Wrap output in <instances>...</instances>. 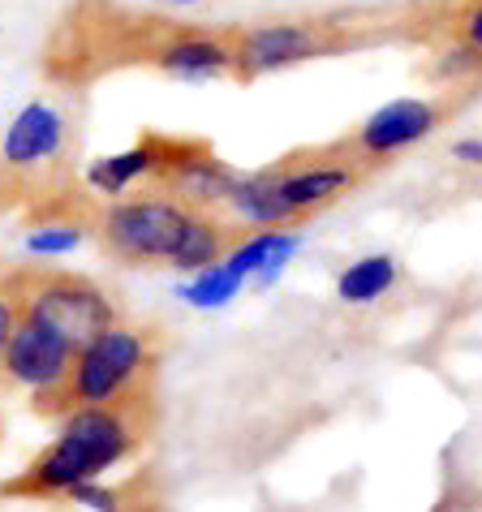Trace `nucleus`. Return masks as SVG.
<instances>
[{
    "instance_id": "obj_14",
    "label": "nucleus",
    "mask_w": 482,
    "mask_h": 512,
    "mask_svg": "<svg viewBox=\"0 0 482 512\" xmlns=\"http://www.w3.org/2000/svg\"><path fill=\"white\" fill-rule=\"evenodd\" d=\"M439 35L457 39L482 56V0H452L444 9V22H439Z\"/></svg>"
},
{
    "instance_id": "obj_17",
    "label": "nucleus",
    "mask_w": 482,
    "mask_h": 512,
    "mask_svg": "<svg viewBox=\"0 0 482 512\" xmlns=\"http://www.w3.org/2000/svg\"><path fill=\"white\" fill-rule=\"evenodd\" d=\"M117 512H168V504H164V495L155 491V482L147 474H138V478H130V491H125Z\"/></svg>"
},
{
    "instance_id": "obj_20",
    "label": "nucleus",
    "mask_w": 482,
    "mask_h": 512,
    "mask_svg": "<svg viewBox=\"0 0 482 512\" xmlns=\"http://www.w3.org/2000/svg\"><path fill=\"white\" fill-rule=\"evenodd\" d=\"M160 5H173V9H194V5H207V0H160Z\"/></svg>"
},
{
    "instance_id": "obj_13",
    "label": "nucleus",
    "mask_w": 482,
    "mask_h": 512,
    "mask_svg": "<svg viewBox=\"0 0 482 512\" xmlns=\"http://www.w3.org/2000/svg\"><path fill=\"white\" fill-rule=\"evenodd\" d=\"M427 74L435 82H444V87H452V91H470L482 82V56L470 52L465 44H457V39H448V44L431 56Z\"/></svg>"
},
{
    "instance_id": "obj_6",
    "label": "nucleus",
    "mask_w": 482,
    "mask_h": 512,
    "mask_svg": "<svg viewBox=\"0 0 482 512\" xmlns=\"http://www.w3.org/2000/svg\"><path fill=\"white\" fill-rule=\"evenodd\" d=\"M207 207L186 203L164 190H138L121 198H99L91 237L121 267H186L190 237Z\"/></svg>"
},
{
    "instance_id": "obj_9",
    "label": "nucleus",
    "mask_w": 482,
    "mask_h": 512,
    "mask_svg": "<svg viewBox=\"0 0 482 512\" xmlns=\"http://www.w3.org/2000/svg\"><path fill=\"white\" fill-rule=\"evenodd\" d=\"M190 138L177 134H143L134 147H125L104 160H91L82 168V181L99 194V198H121V194H138V190H164L168 173L177 168V160L186 155Z\"/></svg>"
},
{
    "instance_id": "obj_5",
    "label": "nucleus",
    "mask_w": 482,
    "mask_h": 512,
    "mask_svg": "<svg viewBox=\"0 0 482 512\" xmlns=\"http://www.w3.org/2000/svg\"><path fill=\"white\" fill-rule=\"evenodd\" d=\"M164 362V336L155 323H130L117 319L104 332H95L74 358H69L65 375L52 383L48 392L31 396V409L48 422H61L82 405L117 401L125 392L155 388L160 383Z\"/></svg>"
},
{
    "instance_id": "obj_18",
    "label": "nucleus",
    "mask_w": 482,
    "mask_h": 512,
    "mask_svg": "<svg viewBox=\"0 0 482 512\" xmlns=\"http://www.w3.org/2000/svg\"><path fill=\"white\" fill-rule=\"evenodd\" d=\"M13 327H18V297H13L5 272H0V353H5Z\"/></svg>"
},
{
    "instance_id": "obj_16",
    "label": "nucleus",
    "mask_w": 482,
    "mask_h": 512,
    "mask_svg": "<svg viewBox=\"0 0 482 512\" xmlns=\"http://www.w3.org/2000/svg\"><path fill=\"white\" fill-rule=\"evenodd\" d=\"M91 233L87 229H69V224H48V229H26V250L31 254H65L82 246Z\"/></svg>"
},
{
    "instance_id": "obj_11",
    "label": "nucleus",
    "mask_w": 482,
    "mask_h": 512,
    "mask_svg": "<svg viewBox=\"0 0 482 512\" xmlns=\"http://www.w3.org/2000/svg\"><path fill=\"white\" fill-rule=\"evenodd\" d=\"M297 254V233L293 229H250L246 237L229 250V263L241 280L250 276H272Z\"/></svg>"
},
{
    "instance_id": "obj_12",
    "label": "nucleus",
    "mask_w": 482,
    "mask_h": 512,
    "mask_svg": "<svg viewBox=\"0 0 482 512\" xmlns=\"http://www.w3.org/2000/svg\"><path fill=\"white\" fill-rule=\"evenodd\" d=\"M396 280H401L396 254H362L336 276V297L345 306H371L396 289Z\"/></svg>"
},
{
    "instance_id": "obj_21",
    "label": "nucleus",
    "mask_w": 482,
    "mask_h": 512,
    "mask_svg": "<svg viewBox=\"0 0 482 512\" xmlns=\"http://www.w3.org/2000/svg\"><path fill=\"white\" fill-rule=\"evenodd\" d=\"M0 444H5V422H0Z\"/></svg>"
},
{
    "instance_id": "obj_1",
    "label": "nucleus",
    "mask_w": 482,
    "mask_h": 512,
    "mask_svg": "<svg viewBox=\"0 0 482 512\" xmlns=\"http://www.w3.org/2000/svg\"><path fill=\"white\" fill-rule=\"evenodd\" d=\"M160 426V392L138 388L117 401L82 405L65 414L56 439L39 448L18 474L0 478V500L9 504H52L69 500L78 487L99 482L108 469L134 461Z\"/></svg>"
},
{
    "instance_id": "obj_4",
    "label": "nucleus",
    "mask_w": 482,
    "mask_h": 512,
    "mask_svg": "<svg viewBox=\"0 0 482 512\" xmlns=\"http://www.w3.org/2000/svg\"><path fill=\"white\" fill-rule=\"evenodd\" d=\"M82 186V125L65 99H31L0 130V216H35Z\"/></svg>"
},
{
    "instance_id": "obj_15",
    "label": "nucleus",
    "mask_w": 482,
    "mask_h": 512,
    "mask_svg": "<svg viewBox=\"0 0 482 512\" xmlns=\"http://www.w3.org/2000/svg\"><path fill=\"white\" fill-rule=\"evenodd\" d=\"M241 284H246V280H241L229 263H216V267H207V272H194L186 297H190V302H198V306H220V302H229Z\"/></svg>"
},
{
    "instance_id": "obj_19",
    "label": "nucleus",
    "mask_w": 482,
    "mask_h": 512,
    "mask_svg": "<svg viewBox=\"0 0 482 512\" xmlns=\"http://www.w3.org/2000/svg\"><path fill=\"white\" fill-rule=\"evenodd\" d=\"M448 155L457 164H470V168H482V138H457L448 147Z\"/></svg>"
},
{
    "instance_id": "obj_10",
    "label": "nucleus",
    "mask_w": 482,
    "mask_h": 512,
    "mask_svg": "<svg viewBox=\"0 0 482 512\" xmlns=\"http://www.w3.org/2000/svg\"><path fill=\"white\" fill-rule=\"evenodd\" d=\"M448 99H422V95H405V99H392L379 112H371L358 130L349 134L353 151L362 155V160H371L375 168L388 164L392 155H401L409 147H418V142H427L439 125L452 117Z\"/></svg>"
},
{
    "instance_id": "obj_2",
    "label": "nucleus",
    "mask_w": 482,
    "mask_h": 512,
    "mask_svg": "<svg viewBox=\"0 0 482 512\" xmlns=\"http://www.w3.org/2000/svg\"><path fill=\"white\" fill-rule=\"evenodd\" d=\"M177 31V18L121 5V0H69L39 65L52 87L82 91L117 69H155Z\"/></svg>"
},
{
    "instance_id": "obj_8",
    "label": "nucleus",
    "mask_w": 482,
    "mask_h": 512,
    "mask_svg": "<svg viewBox=\"0 0 482 512\" xmlns=\"http://www.w3.org/2000/svg\"><path fill=\"white\" fill-rule=\"evenodd\" d=\"M366 35L345 18H276L259 26H233V82H259L280 69L319 61V56H336L358 48Z\"/></svg>"
},
{
    "instance_id": "obj_3",
    "label": "nucleus",
    "mask_w": 482,
    "mask_h": 512,
    "mask_svg": "<svg viewBox=\"0 0 482 512\" xmlns=\"http://www.w3.org/2000/svg\"><path fill=\"white\" fill-rule=\"evenodd\" d=\"M371 173L375 164L362 160L349 138H336L323 147L280 155L276 164L259 168V173H241L229 198H224V211L246 229H297L315 211L358 190Z\"/></svg>"
},
{
    "instance_id": "obj_7",
    "label": "nucleus",
    "mask_w": 482,
    "mask_h": 512,
    "mask_svg": "<svg viewBox=\"0 0 482 512\" xmlns=\"http://www.w3.org/2000/svg\"><path fill=\"white\" fill-rule=\"evenodd\" d=\"M0 272H5L13 297H18L22 319L52 327L65 340H74L78 349L95 332H104L108 323L121 319L112 293L82 272H69V267L56 263H18V267H0Z\"/></svg>"
}]
</instances>
